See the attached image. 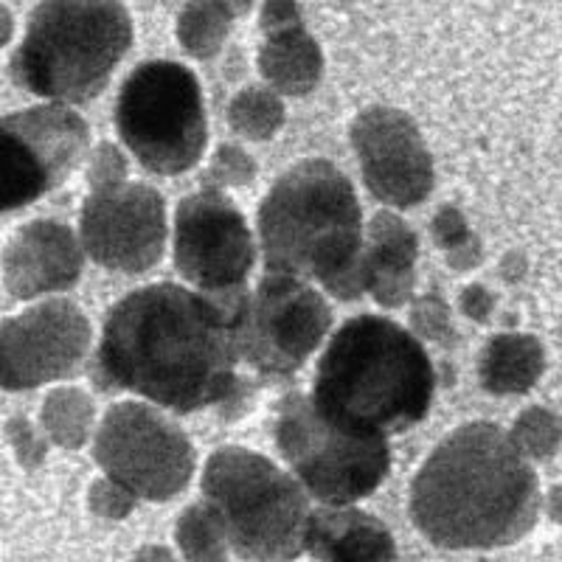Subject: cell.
<instances>
[{
  "label": "cell",
  "mask_w": 562,
  "mask_h": 562,
  "mask_svg": "<svg viewBox=\"0 0 562 562\" xmlns=\"http://www.w3.org/2000/svg\"><path fill=\"white\" fill-rule=\"evenodd\" d=\"M248 295L214 299L169 281L133 290L104 321L102 378L175 414L225 403L239 385V321Z\"/></svg>",
  "instance_id": "obj_1"
},
{
  "label": "cell",
  "mask_w": 562,
  "mask_h": 562,
  "mask_svg": "<svg viewBox=\"0 0 562 562\" xmlns=\"http://www.w3.org/2000/svg\"><path fill=\"white\" fill-rule=\"evenodd\" d=\"M540 486L506 430L473 422L428 456L411 484V520L445 551H492L535 529Z\"/></svg>",
  "instance_id": "obj_2"
},
{
  "label": "cell",
  "mask_w": 562,
  "mask_h": 562,
  "mask_svg": "<svg viewBox=\"0 0 562 562\" xmlns=\"http://www.w3.org/2000/svg\"><path fill=\"white\" fill-rule=\"evenodd\" d=\"M436 371L419 340L380 315H358L333 335L315 369L321 416L358 434L391 436L428 416Z\"/></svg>",
  "instance_id": "obj_3"
},
{
  "label": "cell",
  "mask_w": 562,
  "mask_h": 562,
  "mask_svg": "<svg viewBox=\"0 0 562 562\" xmlns=\"http://www.w3.org/2000/svg\"><path fill=\"white\" fill-rule=\"evenodd\" d=\"M265 270L321 281L335 299H360L363 211L349 178L324 158L295 164L259 205Z\"/></svg>",
  "instance_id": "obj_4"
},
{
  "label": "cell",
  "mask_w": 562,
  "mask_h": 562,
  "mask_svg": "<svg viewBox=\"0 0 562 562\" xmlns=\"http://www.w3.org/2000/svg\"><path fill=\"white\" fill-rule=\"evenodd\" d=\"M133 45L122 0H40L12 74L34 97L82 104L108 88Z\"/></svg>",
  "instance_id": "obj_5"
},
{
  "label": "cell",
  "mask_w": 562,
  "mask_h": 562,
  "mask_svg": "<svg viewBox=\"0 0 562 562\" xmlns=\"http://www.w3.org/2000/svg\"><path fill=\"white\" fill-rule=\"evenodd\" d=\"M200 486L239 557L295 560L304 551L313 512L307 492L270 459L245 448H223L205 461Z\"/></svg>",
  "instance_id": "obj_6"
},
{
  "label": "cell",
  "mask_w": 562,
  "mask_h": 562,
  "mask_svg": "<svg viewBox=\"0 0 562 562\" xmlns=\"http://www.w3.org/2000/svg\"><path fill=\"white\" fill-rule=\"evenodd\" d=\"M115 133L149 172L198 167L209 140L198 77L180 63H140L115 99Z\"/></svg>",
  "instance_id": "obj_7"
},
{
  "label": "cell",
  "mask_w": 562,
  "mask_h": 562,
  "mask_svg": "<svg viewBox=\"0 0 562 562\" xmlns=\"http://www.w3.org/2000/svg\"><path fill=\"white\" fill-rule=\"evenodd\" d=\"M276 448L315 501L349 506L369 498L389 475V439L346 430L318 414L313 396L299 391L276 405Z\"/></svg>",
  "instance_id": "obj_8"
},
{
  "label": "cell",
  "mask_w": 562,
  "mask_h": 562,
  "mask_svg": "<svg viewBox=\"0 0 562 562\" xmlns=\"http://www.w3.org/2000/svg\"><path fill=\"white\" fill-rule=\"evenodd\" d=\"M93 459L140 501L175 498L194 475V448L169 416L147 403H119L102 416Z\"/></svg>",
  "instance_id": "obj_9"
},
{
  "label": "cell",
  "mask_w": 562,
  "mask_h": 562,
  "mask_svg": "<svg viewBox=\"0 0 562 562\" xmlns=\"http://www.w3.org/2000/svg\"><path fill=\"white\" fill-rule=\"evenodd\" d=\"M333 326V310L307 279L265 273L248 295L239 321L243 360L265 380L293 378L324 344Z\"/></svg>",
  "instance_id": "obj_10"
},
{
  "label": "cell",
  "mask_w": 562,
  "mask_h": 562,
  "mask_svg": "<svg viewBox=\"0 0 562 562\" xmlns=\"http://www.w3.org/2000/svg\"><path fill=\"white\" fill-rule=\"evenodd\" d=\"M88 147V124L63 102L37 104L3 115L0 122L3 214H12L57 189L82 164Z\"/></svg>",
  "instance_id": "obj_11"
},
{
  "label": "cell",
  "mask_w": 562,
  "mask_h": 562,
  "mask_svg": "<svg viewBox=\"0 0 562 562\" xmlns=\"http://www.w3.org/2000/svg\"><path fill=\"white\" fill-rule=\"evenodd\" d=\"M256 243L243 211L220 189H200L175 211V268L214 299L248 293Z\"/></svg>",
  "instance_id": "obj_12"
},
{
  "label": "cell",
  "mask_w": 562,
  "mask_h": 562,
  "mask_svg": "<svg viewBox=\"0 0 562 562\" xmlns=\"http://www.w3.org/2000/svg\"><path fill=\"white\" fill-rule=\"evenodd\" d=\"M85 254L115 273H147L167 248V205L147 183L97 186L79 217Z\"/></svg>",
  "instance_id": "obj_13"
},
{
  "label": "cell",
  "mask_w": 562,
  "mask_h": 562,
  "mask_svg": "<svg viewBox=\"0 0 562 562\" xmlns=\"http://www.w3.org/2000/svg\"><path fill=\"white\" fill-rule=\"evenodd\" d=\"M90 321L68 299H48L7 318L0 344L3 389L29 391L74 378L90 349Z\"/></svg>",
  "instance_id": "obj_14"
},
{
  "label": "cell",
  "mask_w": 562,
  "mask_h": 562,
  "mask_svg": "<svg viewBox=\"0 0 562 562\" xmlns=\"http://www.w3.org/2000/svg\"><path fill=\"white\" fill-rule=\"evenodd\" d=\"M351 144L360 160L366 189L380 203L414 209L434 192V155L408 113L366 108L351 122Z\"/></svg>",
  "instance_id": "obj_15"
},
{
  "label": "cell",
  "mask_w": 562,
  "mask_h": 562,
  "mask_svg": "<svg viewBox=\"0 0 562 562\" xmlns=\"http://www.w3.org/2000/svg\"><path fill=\"white\" fill-rule=\"evenodd\" d=\"M85 256L74 231L54 220L23 225L3 250V281L14 299H37L70 290L79 281Z\"/></svg>",
  "instance_id": "obj_16"
},
{
  "label": "cell",
  "mask_w": 562,
  "mask_h": 562,
  "mask_svg": "<svg viewBox=\"0 0 562 562\" xmlns=\"http://www.w3.org/2000/svg\"><path fill=\"white\" fill-rule=\"evenodd\" d=\"M304 551L315 560L340 562H378L396 557L394 537L374 515L326 504L310 512Z\"/></svg>",
  "instance_id": "obj_17"
},
{
  "label": "cell",
  "mask_w": 562,
  "mask_h": 562,
  "mask_svg": "<svg viewBox=\"0 0 562 562\" xmlns=\"http://www.w3.org/2000/svg\"><path fill=\"white\" fill-rule=\"evenodd\" d=\"M414 231L403 220L380 211L369 225V245L363 256L366 290L383 304V307H403L414 288L416 262Z\"/></svg>",
  "instance_id": "obj_18"
},
{
  "label": "cell",
  "mask_w": 562,
  "mask_h": 562,
  "mask_svg": "<svg viewBox=\"0 0 562 562\" xmlns=\"http://www.w3.org/2000/svg\"><path fill=\"white\" fill-rule=\"evenodd\" d=\"M546 371L543 344L535 335L504 333L484 346L479 380L486 394H526Z\"/></svg>",
  "instance_id": "obj_19"
},
{
  "label": "cell",
  "mask_w": 562,
  "mask_h": 562,
  "mask_svg": "<svg viewBox=\"0 0 562 562\" xmlns=\"http://www.w3.org/2000/svg\"><path fill=\"white\" fill-rule=\"evenodd\" d=\"M259 68L273 88L301 97L318 85L321 52L304 29H279L268 34V43L259 54Z\"/></svg>",
  "instance_id": "obj_20"
},
{
  "label": "cell",
  "mask_w": 562,
  "mask_h": 562,
  "mask_svg": "<svg viewBox=\"0 0 562 562\" xmlns=\"http://www.w3.org/2000/svg\"><path fill=\"white\" fill-rule=\"evenodd\" d=\"M90 422H93V403L82 391L63 389L54 391L43 405V425L52 439L63 448H82L88 441Z\"/></svg>",
  "instance_id": "obj_21"
},
{
  "label": "cell",
  "mask_w": 562,
  "mask_h": 562,
  "mask_svg": "<svg viewBox=\"0 0 562 562\" xmlns=\"http://www.w3.org/2000/svg\"><path fill=\"white\" fill-rule=\"evenodd\" d=\"M178 546L186 560H225L231 549L220 512L205 501L183 512L178 520Z\"/></svg>",
  "instance_id": "obj_22"
},
{
  "label": "cell",
  "mask_w": 562,
  "mask_h": 562,
  "mask_svg": "<svg viewBox=\"0 0 562 562\" xmlns=\"http://www.w3.org/2000/svg\"><path fill=\"white\" fill-rule=\"evenodd\" d=\"M228 32V9L220 0H189L180 18V43L200 59L211 57Z\"/></svg>",
  "instance_id": "obj_23"
},
{
  "label": "cell",
  "mask_w": 562,
  "mask_h": 562,
  "mask_svg": "<svg viewBox=\"0 0 562 562\" xmlns=\"http://www.w3.org/2000/svg\"><path fill=\"white\" fill-rule=\"evenodd\" d=\"M228 119L231 127L248 138H270L284 122V108L268 90L248 88L234 99Z\"/></svg>",
  "instance_id": "obj_24"
},
{
  "label": "cell",
  "mask_w": 562,
  "mask_h": 562,
  "mask_svg": "<svg viewBox=\"0 0 562 562\" xmlns=\"http://www.w3.org/2000/svg\"><path fill=\"white\" fill-rule=\"evenodd\" d=\"M512 441L529 459H549L557 453L562 439V425L554 414L543 408H529L518 416L515 428L509 430Z\"/></svg>",
  "instance_id": "obj_25"
},
{
  "label": "cell",
  "mask_w": 562,
  "mask_h": 562,
  "mask_svg": "<svg viewBox=\"0 0 562 562\" xmlns=\"http://www.w3.org/2000/svg\"><path fill=\"white\" fill-rule=\"evenodd\" d=\"M434 234H436V243L445 245V248H459L450 254V265H453V268L467 270V268H473V265H479V256L467 254L464 250V243H470L473 234H467L464 220H461L459 211L441 209L439 217L434 220Z\"/></svg>",
  "instance_id": "obj_26"
},
{
  "label": "cell",
  "mask_w": 562,
  "mask_h": 562,
  "mask_svg": "<svg viewBox=\"0 0 562 562\" xmlns=\"http://www.w3.org/2000/svg\"><path fill=\"white\" fill-rule=\"evenodd\" d=\"M135 506V495L130 490H124L122 484L110 481H93V490H90V509L102 515V518H124L130 515Z\"/></svg>",
  "instance_id": "obj_27"
},
{
  "label": "cell",
  "mask_w": 562,
  "mask_h": 562,
  "mask_svg": "<svg viewBox=\"0 0 562 562\" xmlns=\"http://www.w3.org/2000/svg\"><path fill=\"white\" fill-rule=\"evenodd\" d=\"M411 324L419 329V335L430 340H441L450 333V318L445 301L436 299V295H425L414 304V313H411Z\"/></svg>",
  "instance_id": "obj_28"
},
{
  "label": "cell",
  "mask_w": 562,
  "mask_h": 562,
  "mask_svg": "<svg viewBox=\"0 0 562 562\" xmlns=\"http://www.w3.org/2000/svg\"><path fill=\"white\" fill-rule=\"evenodd\" d=\"M211 175L217 180H225V183H248L254 178V160L243 149L223 144L214 164H211Z\"/></svg>",
  "instance_id": "obj_29"
},
{
  "label": "cell",
  "mask_w": 562,
  "mask_h": 562,
  "mask_svg": "<svg viewBox=\"0 0 562 562\" xmlns=\"http://www.w3.org/2000/svg\"><path fill=\"white\" fill-rule=\"evenodd\" d=\"M93 189L97 186H110V183H122L127 178V160L119 155V149L113 144H102V147L93 153V160H90V172H88Z\"/></svg>",
  "instance_id": "obj_30"
},
{
  "label": "cell",
  "mask_w": 562,
  "mask_h": 562,
  "mask_svg": "<svg viewBox=\"0 0 562 562\" xmlns=\"http://www.w3.org/2000/svg\"><path fill=\"white\" fill-rule=\"evenodd\" d=\"M461 307L475 321H484L492 310V295L484 288H467L464 295H461Z\"/></svg>",
  "instance_id": "obj_31"
}]
</instances>
